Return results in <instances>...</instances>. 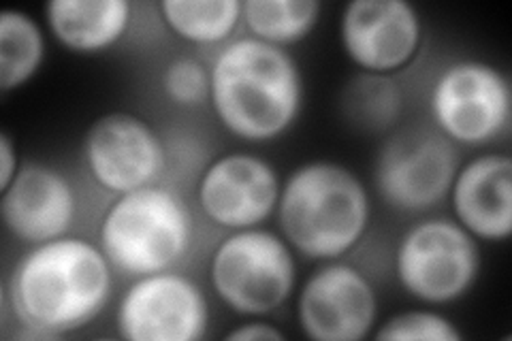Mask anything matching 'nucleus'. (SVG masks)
<instances>
[{
  "mask_svg": "<svg viewBox=\"0 0 512 341\" xmlns=\"http://www.w3.org/2000/svg\"><path fill=\"white\" fill-rule=\"evenodd\" d=\"M5 229L26 246L69 235L77 220V190L47 162H22L15 180L0 190Z\"/></svg>",
  "mask_w": 512,
  "mask_h": 341,
  "instance_id": "14",
  "label": "nucleus"
},
{
  "mask_svg": "<svg viewBox=\"0 0 512 341\" xmlns=\"http://www.w3.org/2000/svg\"><path fill=\"white\" fill-rule=\"evenodd\" d=\"M280 188L278 169L269 160L252 152H227L203 169L197 203L220 229L244 231L276 214Z\"/></svg>",
  "mask_w": 512,
  "mask_h": 341,
  "instance_id": "13",
  "label": "nucleus"
},
{
  "mask_svg": "<svg viewBox=\"0 0 512 341\" xmlns=\"http://www.w3.org/2000/svg\"><path fill=\"white\" fill-rule=\"evenodd\" d=\"M22 162L18 158V148L7 131L0 133V190H5L18 175Z\"/></svg>",
  "mask_w": 512,
  "mask_h": 341,
  "instance_id": "24",
  "label": "nucleus"
},
{
  "mask_svg": "<svg viewBox=\"0 0 512 341\" xmlns=\"http://www.w3.org/2000/svg\"><path fill=\"white\" fill-rule=\"evenodd\" d=\"M395 280L425 305H448L474 288L483 269L478 241L453 218H423L399 237Z\"/></svg>",
  "mask_w": 512,
  "mask_h": 341,
  "instance_id": "6",
  "label": "nucleus"
},
{
  "mask_svg": "<svg viewBox=\"0 0 512 341\" xmlns=\"http://www.w3.org/2000/svg\"><path fill=\"white\" fill-rule=\"evenodd\" d=\"M459 165L457 145L434 126H408L380 145L374 186L391 209L425 214L448 199Z\"/></svg>",
  "mask_w": 512,
  "mask_h": 341,
  "instance_id": "8",
  "label": "nucleus"
},
{
  "mask_svg": "<svg viewBox=\"0 0 512 341\" xmlns=\"http://www.w3.org/2000/svg\"><path fill=\"white\" fill-rule=\"evenodd\" d=\"M340 41L361 73L393 77L419 56L425 24L408 0H350L340 18Z\"/></svg>",
  "mask_w": 512,
  "mask_h": 341,
  "instance_id": "12",
  "label": "nucleus"
},
{
  "mask_svg": "<svg viewBox=\"0 0 512 341\" xmlns=\"http://www.w3.org/2000/svg\"><path fill=\"white\" fill-rule=\"evenodd\" d=\"M378 316L374 282L342 258L320 263L297 290L295 320L314 341H363L374 335Z\"/></svg>",
  "mask_w": 512,
  "mask_h": 341,
  "instance_id": "9",
  "label": "nucleus"
},
{
  "mask_svg": "<svg viewBox=\"0 0 512 341\" xmlns=\"http://www.w3.org/2000/svg\"><path fill=\"white\" fill-rule=\"evenodd\" d=\"M207 327L201 286L173 269L133 278L116 312L118 335L131 341H199Z\"/></svg>",
  "mask_w": 512,
  "mask_h": 341,
  "instance_id": "10",
  "label": "nucleus"
},
{
  "mask_svg": "<svg viewBox=\"0 0 512 341\" xmlns=\"http://www.w3.org/2000/svg\"><path fill=\"white\" fill-rule=\"evenodd\" d=\"M429 116L448 141L483 148L510 128V79L485 60L466 58L446 64L431 81Z\"/></svg>",
  "mask_w": 512,
  "mask_h": 341,
  "instance_id": "7",
  "label": "nucleus"
},
{
  "mask_svg": "<svg viewBox=\"0 0 512 341\" xmlns=\"http://www.w3.org/2000/svg\"><path fill=\"white\" fill-rule=\"evenodd\" d=\"M131 0H50L45 22L73 54H101L118 45L133 22Z\"/></svg>",
  "mask_w": 512,
  "mask_h": 341,
  "instance_id": "16",
  "label": "nucleus"
},
{
  "mask_svg": "<svg viewBox=\"0 0 512 341\" xmlns=\"http://www.w3.org/2000/svg\"><path fill=\"white\" fill-rule=\"evenodd\" d=\"M378 341H461L457 324L434 310L399 312L374 329Z\"/></svg>",
  "mask_w": 512,
  "mask_h": 341,
  "instance_id": "21",
  "label": "nucleus"
},
{
  "mask_svg": "<svg viewBox=\"0 0 512 341\" xmlns=\"http://www.w3.org/2000/svg\"><path fill=\"white\" fill-rule=\"evenodd\" d=\"M323 3L318 0H244L242 22L250 37L286 47L301 43L316 28Z\"/></svg>",
  "mask_w": 512,
  "mask_h": 341,
  "instance_id": "19",
  "label": "nucleus"
},
{
  "mask_svg": "<svg viewBox=\"0 0 512 341\" xmlns=\"http://www.w3.org/2000/svg\"><path fill=\"white\" fill-rule=\"evenodd\" d=\"M82 158L88 175L111 194L158 184L167 169V148L156 128L131 111H109L84 135Z\"/></svg>",
  "mask_w": 512,
  "mask_h": 341,
  "instance_id": "11",
  "label": "nucleus"
},
{
  "mask_svg": "<svg viewBox=\"0 0 512 341\" xmlns=\"http://www.w3.org/2000/svg\"><path fill=\"white\" fill-rule=\"evenodd\" d=\"M114 267L99 243L64 235L30 246L13 265L3 299L18 337L58 339L86 329L114 295Z\"/></svg>",
  "mask_w": 512,
  "mask_h": 341,
  "instance_id": "1",
  "label": "nucleus"
},
{
  "mask_svg": "<svg viewBox=\"0 0 512 341\" xmlns=\"http://www.w3.org/2000/svg\"><path fill=\"white\" fill-rule=\"evenodd\" d=\"M306 81L284 47L250 35L231 39L210 64V107L224 131L246 143L286 135L303 111Z\"/></svg>",
  "mask_w": 512,
  "mask_h": 341,
  "instance_id": "2",
  "label": "nucleus"
},
{
  "mask_svg": "<svg viewBox=\"0 0 512 341\" xmlns=\"http://www.w3.org/2000/svg\"><path fill=\"white\" fill-rule=\"evenodd\" d=\"M370 188L335 160H310L291 171L280 188V235L310 261H335L355 250L372 226Z\"/></svg>",
  "mask_w": 512,
  "mask_h": 341,
  "instance_id": "3",
  "label": "nucleus"
},
{
  "mask_svg": "<svg viewBox=\"0 0 512 341\" xmlns=\"http://www.w3.org/2000/svg\"><path fill=\"white\" fill-rule=\"evenodd\" d=\"M160 88L173 105L201 107L210 103V67L192 56L173 58L160 75Z\"/></svg>",
  "mask_w": 512,
  "mask_h": 341,
  "instance_id": "22",
  "label": "nucleus"
},
{
  "mask_svg": "<svg viewBox=\"0 0 512 341\" xmlns=\"http://www.w3.org/2000/svg\"><path fill=\"white\" fill-rule=\"evenodd\" d=\"M448 201L453 220L476 241H506L512 233V158L489 152L463 162Z\"/></svg>",
  "mask_w": 512,
  "mask_h": 341,
  "instance_id": "15",
  "label": "nucleus"
},
{
  "mask_svg": "<svg viewBox=\"0 0 512 341\" xmlns=\"http://www.w3.org/2000/svg\"><path fill=\"white\" fill-rule=\"evenodd\" d=\"M224 337L229 341H282L286 335L276 327V324L256 318L239 324V327L231 329Z\"/></svg>",
  "mask_w": 512,
  "mask_h": 341,
  "instance_id": "23",
  "label": "nucleus"
},
{
  "mask_svg": "<svg viewBox=\"0 0 512 341\" xmlns=\"http://www.w3.org/2000/svg\"><path fill=\"white\" fill-rule=\"evenodd\" d=\"M207 278L233 314L265 318L284 307L297 288L295 250L263 226L231 231L214 248Z\"/></svg>",
  "mask_w": 512,
  "mask_h": 341,
  "instance_id": "5",
  "label": "nucleus"
},
{
  "mask_svg": "<svg viewBox=\"0 0 512 341\" xmlns=\"http://www.w3.org/2000/svg\"><path fill=\"white\" fill-rule=\"evenodd\" d=\"M346 118L363 131L384 133L397 124L404 111V92L389 75L361 73L342 96Z\"/></svg>",
  "mask_w": 512,
  "mask_h": 341,
  "instance_id": "20",
  "label": "nucleus"
},
{
  "mask_svg": "<svg viewBox=\"0 0 512 341\" xmlns=\"http://www.w3.org/2000/svg\"><path fill=\"white\" fill-rule=\"evenodd\" d=\"M45 56V30L30 13L20 9L0 13V92L24 88L43 69Z\"/></svg>",
  "mask_w": 512,
  "mask_h": 341,
  "instance_id": "17",
  "label": "nucleus"
},
{
  "mask_svg": "<svg viewBox=\"0 0 512 341\" xmlns=\"http://www.w3.org/2000/svg\"><path fill=\"white\" fill-rule=\"evenodd\" d=\"M158 11L173 35L192 45L229 43L242 24L239 0H160Z\"/></svg>",
  "mask_w": 512,
  "mask_h": 341,
  "instance_id": "18",
  "label": "nucleus"
},
{
  "mask_svg": "<svg viewBox=\"0 0 512 341\" xmlns=\"http://www.w3.org/2000/svg\"><path fill=\"white\" fill-rule=\"evenodd\" d=\"M192 243V211L178 192L160 184L118 194L99 226L101 250L126 278L173 269Z\"/></svg>",
  "mask_w": 512,
  "mask_h": 341,
  "instance_id": "4",
  "label": "nucleus"
}]
</instances>
